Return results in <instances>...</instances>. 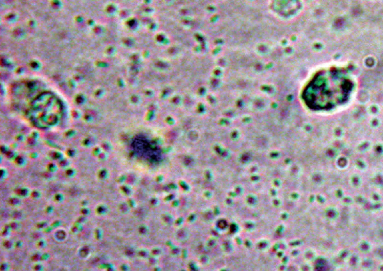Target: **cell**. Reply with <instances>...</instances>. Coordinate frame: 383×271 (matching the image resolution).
I'll list each match as a JSON object with an SVG mask.
<instances>
[{
	"label": "cell",
	"mask_w": 383,
	"mask_h": 271,
	"mask_svg": "<svg viewBox=\"0 0 383 271\" xmlns=\"http://www.w3.org/2000/svg\"><path fill=\"white\" fill-rule=\"evenodd\" d=\"M354 88V83L349 71L340 67L325 68L306 83L301 98L312 110H330L348 102Z\"/></svg>",
	"instance_id": "6da1fadb"
},
{
	"label": "cell",
	"mask_w": 383,
	"mask_h": 271,
	"mask_svg": "<svg viewBox=\"0 0 383 271\" xmlns=\"http://www.w3.org/2000/svg\"><path fill=\"white\" fill-rule=\"evenodd\" d=\"M269 11L281 20L298 17L304 10V0H269Z\"/></svg>",
	"instance_id": "7a4b0ae2"
}]
</instances>
